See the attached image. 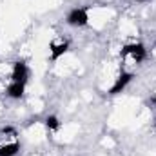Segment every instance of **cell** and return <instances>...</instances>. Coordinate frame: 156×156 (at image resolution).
Masks as SVG:
<instances>
[{
    "label": "cell",
    "instance_id": "5b68a950",
    "mask_svg": "<svg viewBox=\"0 0 156 156\" xmlns=\"http://www.w3.org/2000/svg\"><path fill=\"white\" fill-rule=\"evenodd\" d=\"M67 51H69V42L67 40H64V42H51L49 44V55H51V60L53 62H56Z\"/></svg>",
    "mask_w": 156,
    "mask_h": 156
},
{
    "label": "cell",
    "instance_id": "52a82bcc",
    "mask_svg": "<svg viewBox=\"0 0 156 156\" xmlns=\"http://www.w3.org/2000/svg\"><path fill=\"white\" fill-rule=\"evenodd\" d=\"M20 151V144L15 140L11 144H4L0 145V156H15L16 153Z\"/></svg>",
    "mask_w": 156,
    "mask_h": 156
},
{
    "label": "cell",
    "instance_id": "6da1fadb",
    "mask_svg": "<svg viewBox=\"0 0 156 156\" xmlns=\"http://www.w3.org/2000/svg\"><path fill=\"white\" fill-rule=\"evenodd\" d=\"M67 24L73 27H85L89 24V13L87 7H75L67 13Z\"/></svg>",
    "mask_w": 156,
    "mask_h": 156
},
{
    "label": "cell",
    "instance_id": "9c48e42d",
    "mask_svg": "<svg viewBox=\"0 0 156 156\" xmlns=\"http://www.w3.org/2000/svg\"><path fill=\"white\" fill-rule=\"evenodd\" d=\"M136 2H144V0H136Z\"/></svg>",
    "mask_w": 156,
    "mask_h": 156
},
{
    "label": "cell",
    "instance_id": "3957f363",
    "mask_svg": "<svg viewBox=\"0 0 156 156\" xmlns=\"http://www.w3.org/2000/svg\"><path fill=\"white\" fill-rule=\"evenodd\" d=\"M133 78H134L133 73H122V75L116 78V82L111 85L109 94H111V96H116V94H120L122 91H125V87L131 83V80H133Z\"/></svg>",
    "mask_w": 156,
    "mask_h": 156
},
{
    "label": "cell",
    "instance_id": "8992f818",
    "mask_svg": "<svg viewBox=\"0 0 156 156\" xmlns=\"http://www.w3.org/2000/svg\"><path fill=\"white\" fill-rule=\"evenodd\" d=\"M26 93V82H11L7 85V96L13 100H20Z\"/></svg>",
    "mask_w": 156,
    "mask_h": 156
},
{
    "label": "cell",
    "instance_id": "ba28073f",
    "mask_svg": "<svg viewBox=\"0 0 156 156\" xmlns=\"http://www.w3.org/2000/svg\"><path fill=\"white\" fill-rule=\"evenodd\" d=\"M45 127H47L49 131H58V129H60V120L51 115V116L45 118Z\"/></svg>",
    "mask_w": 156,
    "mask_h": 156
},
{
    "label": "cell",
    "instance_id": "7a4b0ae2",
    "mask_svg": "<svg viewBox=\"0 0 156 156\" xmlns=\"http://www.w3.org/2000/svg\"><path fill=\"white\" fill-rule=\"evenodd\" d=\"M122 56H131L136 64H140V62H144L145 60V56H147V49H145V45L144 44H127V45H123V49H122V53H120Z\"/></svg>",
    "mask_w": 156,
    "mask_h": 156
},
{
    "label": "cell",
    "instance_id": "277c9868",
    "mask_svg": "<svg viewBox=\"0 0 156 156\" xmlns=\"http://www.w3.org/2000/svg\"><path fill=\"white\" fill-rule=\"evenodd\" d=\"M29 76V69L26 66L24 60H18L13 64V71H11V82H27Z\"/></svg>",
    "mask_w": 156,
    "mask_h": 156
}]
</instances>
